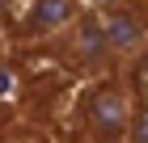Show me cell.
Returning <instances> with one entry per match:
<instances>
[{
    "instance_id": "obj_1",
    "label": "cell",
    "mask_w": 148,
    "mask_h": 143,
    "mask_svg": "<svg viewBox=\"0 0 148 143\" xmlns=\"http://www.w3.org/2000/svg\"><path fill=\"white\" fill-rule=\"evenodd\" d=\"M85 118H89V131H93L97 143H127V135H131V126H136L131 93H127L123 84H102V88H93Z\"/></svg>"
},
{
    "instance_id": "obj_2",
    "label": "cell",
    "mask_w": 148,
    "mask_h": 143,
    "mask_svg": "<svg viewBox=\"0 0 148 143\" xmlns=\"http://www.w3.org/2000/svg\"><path fill=\"white\" fill-rule=\"evenodd\" d=\"M68 34H72V55H76V63L97 67V63H106V59H114L110 34H106V17H102V13H85V17H76Z\"/></svg>"
},
{
    "instance_id": "obj_3",
    "label": "cell",
    "mask_w": 148,
    "mask_h": 143,
    "mask_svg": "<svg viewBox=\"0 0 148 143\" xmlns=\"http://www.w3.org/2000/svg\"><path fill=\"white\" fill-rule=\"evenodd\" d=\"M102 17H106V34H110L114 59H131V55H140L148 46V25L140 21L131 9L114 4V9H102Z\"/></svg>"
},
{
    "instance_id": "obj_4",
    "label": "cell",
    "mask_w": 148,
    "mask_h": 143,
    "mask_svg": "<svg viewBox=\"0 0 148 143\" xmlns=\"http://www.w3.org/2000/svg\"><path fill=\"white\" fill-rule=\"evenodd\" d=\"M80 17L76 0H30V9H25V34H64L72 30V21Z\"/></svg>"
},
{
    "instance_id": "obj_5",
    "label": "cell",
    "mask_w": 148,
    "mask_h": 143,
    "mask_svg": "<svg viewBox=\"0 0 148 143\" xmlns=\"http://www.w3.org/2000/svg\"><path fill=\"white\" fill-rule=\"evenodd\" d=\"M127 143H148V118H136V126H131Z\"/></svg>"
},
{
    "instance_id": "obj_6",
    "label": "cell",
    "mask_w": 148,
    "mask_h": 143,
    "mask_svg": "<svg viewBox=\"0 0 148 143\" xmlns=\"http://www.w3.org/2000/svg\"><path fill=\"white\" fill-rule=\"evenodd\" d=\"M93 9H114V4H123V0H89Z\"/></svg>"
}]
</instances>
